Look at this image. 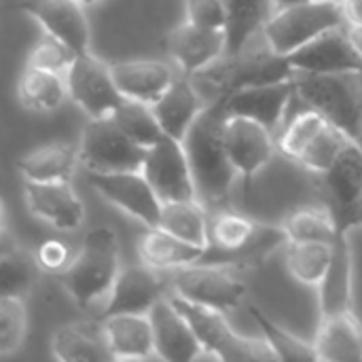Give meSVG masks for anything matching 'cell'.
<instances>
[{
    "label": "cell",
    "instance_id": "1",
    "mask_svg": "<svg viewBox=\"0 0 362 362\" xmlns=\"http://www.w3.org/2000/svg\"><path fill=\"white\" fill-rule=\"evenodd\" d=\"M225 98L210 102L182 138L191 165L197 197L204 204H223L238 178V170L229 159L225 144Z\"/></svg>",
    "mask_w": 362,
    "mask_h": 362
},
{
    "label": "cell",
    "instance_id": "2",
    "mask_svg": "<svg viewBox=\"0 0 362 362\" xmlns=\"http://www.w3.org/2000/svg\"><path fill=\"white\" fill-rule=\"evenodd\" d=\"M295 76L286 55L276 53L274 49H255L240 51L235 55H225L202 72L193 74V83L208 98V104L218 98H229L240 89L280 83Z\"/></svg>",
    "mask_w": 362,
    "mask_h": 362
},
{
    "label": "cell",
    "instance_id": "3",
    "mask_svg": "<svg viewBox=\"0 0 362 362\" xmlns=\"http://www.w3.org/2000/svg\"><path fill=\"white\" fill-rule=\"evenodd\" d=\"M295 87L303 106L318 110L362 148V89L356 72H295Z\"/></svg>",
    "mask_w": 362,
    "mask_h": 362
},
{
    "label": "cell",
    "instance_id": "4",
    "mask_svg": "<svg viewBox=\"0 0 362 362\" xmlns=\"http://www.w3.org/2000/svg\"><path fill=\"white\" fill-rule=\"evenodd\" d=\"M119 272L117 233L110 227H98L87 233L81 250L62 272V282L81 308H89L110 293Z\"/></svg>",
    "mask_w": 362,
    "mask_h": 362
},
{
    "label": "cell",
    "instance_id": "5",
    "mask_svg": "<svg viewBox=\"0 0 362 362\" xmlns=\"http://www.w3.org/2000/svg\"><path fill=\"white\" fill-rule=\"evenodd\" d=\"M176 308L189 318L204 346V358L216 361H276L267 341L238 335L225 320V312L197 305L180 295H170Z\"/></svg>",
    "mask_w": 362,
    "mask_h": 362
},
{
    "label": "cell",
    "instance_id": "6",
    "mask_svg": "<svg viewBox=\"0 0 362 362\" xmlns=\"http://www.w3.org/2000/svg\"><path fill=\"white\" fill-rule=\"evenodd\" d=\"M344 6L329 0H310L305 4L274 11L263 28L265 45L280 55H291L320 34L346 25Z\"/></svg>",
    "mask_w": 362,
    "mask_h": 362
},
{
    "label": "cell",
    "instance_id": "7",
    "mask_svg": "<svg viewBox=\"0 0 362 362\" xmlns=\"http://www.w3.org/2000/svg\"><path fill=\"white\" fill-rule=\"evenodd\" d=\"M81 163L89 172L110 174V172H129L142 170L148 148L134 142L112 117L89 119L81 142Z\"/></svg>",
    "mask_w": 362,
    "mask_h": 362
},
{
    "label": "cell",
    "instance_id": "8",
    "mask_svg": "<svg viewBox=\"0 0 362 362\" xmlns=\"http://www.w3.org/2000/svg\"><path fill=\"white\" fill-rule=\"evenodd\" d=\"M170 288L174 295L218 312L240 308L246 297V284L233 276V269L202 263L172 269Z\"/></svg>",
    "mask_w": 362,
    "mask_h": 362
},
{
    "label": "cell",
    "instance_id": "9",
    "mask_svg": "<svg viewBox=\"0 0 362 362\" xmlns=\"http://www.w3.org/2000/svg\"><path fill=\"white\" fill-rule=\"evenodd\" d=\"M66 81L68 95L89 119L110 117L125 100L115 83L112 66L93 57L89 51L74 57Z\"/></svg>",
    "mask_w": 362,
    "mask_h": 362
},
{
    "label": "cell",
    "instance_id": "10",
    "mask_svg": "<svg viewBox=\"0 0 362 362\" xmlns=\"http://www.w3.org/2000/svg\"><path fill=\"white\" fill-rule=\"evenodd\" d=\"M89 185L112 206L138 218L144 227H157L163 202L142 170L129 172H89Z\"/></svg>",
    "mask_w": 362,
    "mask_h": 362
},
{
    "label": "cell",
    "instance_id": "11",
    "mask_svg": "<svg viewBox=\"0 0 362 362\" xmlns=\"http://www.w3.org/2000/svg\"><path fill=\"white\" fill-rule=\"evenodd\" d=\"M322 176L327 208L331 210L337 233H348L358 227V206L362 195V148L350 144L339 159Z\"/></svg>",
    "mask_w": 362,
    "mask_h": 362
},
{
    "label": "cell",
    "instance_id": "12",
    "mask_svg": "<svg viewBox=\"0 0 362 362\" xmlns=\"http://www.w3.org/2000/svg\"><path fill=\"white\" fill-rule=\"evenodd\" d=\"M142 172L157 191L161 202L197 197L187 151L180 140L168 134L148 148Z\"/></svg>",
    "mask_w": 362,
    "mask_h": 362
},
{
    "label": "cell",
    "instance_id": "13",
    "mask_svg": "<svg viewBox=\"0 0 362 362\" xmlns=\"http://www.w3.org/2000/svg\"><path fill=\"white\" fill-rule=\"evenodd\" d=\"M225 144L231 163L244 178L246 187H250L252 178L272 161L278 142L274 140V132H269L265 125L246 117L227 115Z\"/></svg>",
    "mask_w": 362,
    "mask_h": 362
},
{
    "label": "cell",
    "instance_id": "14",
    "mask_svg": "<svg viewBox=\"0 0 362 362\" xmlns=\"http://www.w3.org/2000/svg\"><path fill=\"white\" fill-rule=\"evenodd\" d=\"M170 280L159 276V269L151 265H134L119 272L108 301L104 305L102 318L117 314H148L157 301L168 297Z\"/></svg>",
    "mask_w": 362,
    "mask_h": 362
},
{
    "label": "cell",
    "instance_id": "15",
    "mask_svg": "<svg viewBox=\"0 0 362 362\" xmlns=\"http://www.w3.org/2000/svg\"><path fill=\"white\" fill-rule=\"evenodd\" d=\"M286 57L295 72L344 74L358 72L362 68V57L348 38V23L320 34Z\"/></svg>",
    "mask_w": 362,
    "mask_h": 362
},
{
    "label": "cell",
    "instance_id": "16",
    "mask_svg": "<svg viewBox=\"0 0 362 362\" xmlns=\"http://www.w3.org/2000/svg\"><path fill=\"white\" fill-rule=\"evenodd\" d=\"M155 333V356L172 362L204 358V346L195 335L189 318L176 308L172 297H163L148 312Z\"/></svg>",
    "mask_w": 362,
    "mask_h": 362
},
{
    "label": "cell",
    "instance_id": "17",
    "mask_svg": "<svg viewBox=\"0 0 362 362\" xmlns=\"http://www.w3.org/2000/svg\"><path fill=\"white\" fill-rule=\"evenodd\" d=\"M297 95L295 76L280 83H267L257 87H246L225 98V110L229 117H246L269 132H276L288 110V104Z\"/></svg>",
    "mask_w": 362,
    "mask_h": 362
},
{
    "label": "cell",
    "instance_id": "18",
    "mask_svg": "<svg viewBox=\"0 0 362 362\" xmlns=\"http://www.w3.org/2000/svg\"><path fill=\"white\" fill-rule=\"evenodd\" d=\"M168 51L180 72L193 76L227 55V36L225 30L202 28L185 19L168 36Z\"/></svg>",
    "mask_w": 362,
    "mask_h": 362
},
{
    "label": "cell",
    "instance_id": "19",
    "mask_svg": "<svg viewBox=\"0 0 362 362\" xmlns=\"http://www.w3.org/2000/svg\"><path fill=\"white\" fill-rule=\"evenodd\" d=\"M25 202L34 216L57 231H74L85 221V206L70 180L30 182L25 180Z\"/></svg>",
    "mask_w": 362,
    "mask_h": 362
},
{
    "label": "cell",
    "instance_id": "20",
    "mask_svg": "<svg viewBox=\"0 0 362 362\" xmlns=\"http://www.w3.org/2000/svg\"><path fill=\"white\" fill-rule=\"evenodd\" d=\"M17 6L36 19L47 34L66 42L72 51H87L89 23L85 17V6L76 0H21Z\"/></svg>",
    "mask_w": 362,
    "mask_h": 362
},
{
    "label": "cell",
    "instance_id": "21",
    "mask_svg": "<svg viewBox=\"0 0 362 362\" xmlns=\"http://www.w3.org/2000/svg\"><path fill=\"white\" fill-rule=\"evenodd\" d=\"M151 106L163 132L182 142V138L197 121L202 110L208 106V102L204 100L202 91L197 89L191 76L178 74L176 81L163 91V95L155 100Z\"/></svg>",
    "mask_w": 362,
    "mask_h": 362
},
{
    "label": "cell",
    "instance_id": "22",
    "mask_svg": "<svg viewBox=\"0 0 362 362\" xmlns=\"http://www.w3.org/2000/svg\"><path fill=\"white\" fill-rule=\"evenodd\" d=\"M112 66V76L127 100H138L144 104H153L163 95V91L176 81V72L168 62L159 59H132L117 62Z\"/></svg>",
    "mask_w": 362,
    "mask_h": 362
},
{
    "label": "cell",
    "instance_id": "23",
    "mask_svg": "<svg viewBox=\"0 0 362 362\" xmlns=\"http://www.w3.org/2000/svg\"><path fill=\"white\" fill-rule=\"evenodd\" d=\"M51 350L62 362L115 361L102 320H81L57 327L51 339Z\"/></svg>",
    "mask_w": 362,
    "mask_h": 362
},
{
    "label": "cell",
    "instance_id": "24",
    "mask_svg": "<svg viewBox=\"0 0 362 362\" xmlns=\"http://www.w3.org/2000/svg\"><path fill=\"white\" fill-rule=\"evenodd\" d=\"M115 361H146L155 352V333L148 314H117L100 318Z\"/></svg>",
    "mask_w": 362,
    "mask_h": 362
},
{
    "label": "cell",
    "instance_id": "25",
    "mask_svg": "<svg viewBox=\"0 0 362 362\" xmlns=\"http://www.w3.org/2000/svg\"><path fill=\"white\" fill-rule=\"evenodd\" d=\"M320 318L352 310V250L350 235L337 233L333 242L331 265L318 284Z\"/></svg>",
    "mask_w": 362,
    "mask_h": 362
},
{
    "label": "cell",
    "instance_id": "26",
    "mask_svg": "<svg viewBox=\"0 0 362 362\" xmlns=\"http://www.w3.org/2000/svg\"><path fill=\"white\" fill-rule=\"evenodd\" d=\"M314 346L318 361L361 362L362 322L352 310L320 318V329Z\"/></svg>",
    "mask_w": 362,
    "mask_h": 362
},
{
    "label": "cell",
    "instance_id": "27",
    "mask_svg": "<svg viewBox=\"0 0 362 362\" xmlns=\"http://www.w3.org/2000/svg\"><path fill=\"white\" fill-rule=\"evenodd\" d=\"M206 246L191 244L161 227H146L138 242V255L142 263L159 269V272H172L187 265H195Z\"/></svg>",
    "mask_w": 362,
    "mask_h": 362
},
{
    "label": "cell",
    "instance_id": "28",
    "mask_svg": "<svg viewBox=\"0 0 362 362\" xmlns=\"http://www.w3.org/2000/svg\"><path fill=\"white\" fill-rule=\"evenodd\" d=\"M78 161H81L78 146L68 142H51L25 153L17 161V168L23 180L57 182V180H70Z\"/></svg>",
    "mask_w": 362,
    "mask_h": 362
},
{
    "label": "cell",
    "instance_id": "29",
    "mask_svg": "<svg viewBox=\"0 0 362 362\" xmlns=\"http://www.w3.org/2000/svg\"><path fill=\"white\" fill-rule=\"evenodd\" d=\"M17 95L25 108L34 112H51L59 108L68 95L66 74L25 66L17 85Z\"/></svg>",
    "mask_w": 362,
    "mask_h": 362
},
{
    "label": "cell",
    "instance_id": "30",
    "mask_svg": "<svg viewBox=\"0 0 362 362\" xmlns=\"http://www.w3.org/2000/svg\"><path fill=\"white\" fill-rule=\"evenodd\" d=\"M227 4V55L244 51L257 32H263L274 13L272 0H225Z\"/></svg>",
    "mask_w": 362,
    "mask_h": 362
},
{
    "label": "cell",
    "instance_id": "31",
    "mask_svg": "<svg viewBox=\"0 0 362 362\" xmlns=\"http://www.w3.org/2000/svg\"><path fill=\"white\" fill-rule=\"evenodd\" d=\"M208 225H210V216L206 212V206L199 197H195V199L163 202L157 227H161L191 244L208 246L210 244Z\"/></svg>",
    "mask_w": 362,
    "mask_h": 362
},
{
    "label": "cell",
    "instance_id": "32",
    "mask_svg": "<svg viewBox=\"0 0 362 362\" xmlns=\"http://www.w3.org/2000/svg\"><path fill=\"white\" fill-rule=\"evenodd\" d=\"M333 244L329 242H288L286 269L291 276L308 286H318L331 265Z\"/></svg>",
    "mask_w": 362,
    "mask_h": 362
},
{
    "label": "cell",
    "instance_id": "33",
    "mask_svg": "<svg viewBox=\"0 0 362 362\" xmlns=\"http://www.w3.org/2000/svg\"><path fill=\"white\" fill-rule=\"evenodd\" d=\"M250 318L257 322V327L261 331V337L272 348L276 361H318V354H316V346L314 344H308V341L299 339L297 335H293V333L284 331L282 327H278L261 308L252 305L250 308Z\"/></svg>",
    "mask_w": 362,
    "mask_h": 362
},
{
    "label": "cell",
    "instance_id": "34",
    "mask_svg": "<svg viewBox=\"0 0 362 362\" xmlns=\"http://www.w3.org/2000/svg\"><path fill=\"white\" fill-rule=\"evenodd\" d=\"M282 229L288 235V242H329L337 238V225L329 208L305 206L286 216Z\"/></svg>",
    "mask_w": 362,
    "mask_h": 362
},
{
    "label": "cell",
    "instance_id": "35",
    "mask_svg": "<svg viewBox=\"0 0 362 362\" xmlns=\"http://www.w3.org/2000/svg\"><path fill=\"white\" fill-rule=\"evenodd\" d=\"M110 117L134 142L142 144L144 148H151L165 136L151 104L125 98L123 104Z\"/></svg>",
    "mask_w": 362,
    "mask_h": 362
},
{
    "label": "cell",
    "instance_id": "36",
    "mask_svg": "<svg viewBox=\"0 0 362 362\" xmlns=\"http://www.w3.org/2000/svg\"><path fill=\"white\" fill-rule=\"evenodd\" d=\"M38 272H42L36 263V257L21 248L2 250L0 263V291L2 295L23 297L36 282Z\"/></svg>",
    "mask_w": 362,
    "mask_h": 362
},
{
    "label": "cell",
    "instance_id": "37",
    "mask_svg": "<svg viewBox=\"0 0 362 362\" xmlns=\"http://www.w3.org/2000/svg\"><path fill=\"white\" fill-rule=\"evenodd\" d=\"M257 229H259V223H255L252 218L244 214L229 212V210L216 212L210 216V225H208L210 244L208 246L216 250H238L252 240Z\"/></svg>",
    "mask_w": 362,
    "mask_h": 362
},
{
    "label": "cell",
    "instance_id": "38",
    "mask_svg": "<svg viewBox=\"0 0 362 362\" xmlns=\"http://www.w3.org/2000/svg\"><path fill=\"white\" fill-rule=\"evenodd\" d=\"M350 144H354V142L341 129H337L335 125L329 123L295 161H299L303 168H308L310 172L320 176V174H325L327 170L333 168V163L339 159V155Z\"/></svg>",
    "mask_w": 362,
    "mask_h": 362
},
{
    "label": "cell",
    "instance_id": "39",
    "mask_svg": "<svg viewBox=\"0 0 362 362\" xmlns=\"http://www.w3.org/2000/svg\"><path fill=\"white\" fill-rule=\"evenodd\" d=\"M327 125H329V121L318 110L305 106L301 112H297L288 121V125L282 129V134L276 142L286 157L297 159Z\"/></svg>",
    "mask_w": 362,
    "mask_h": 362
},
{
    "label": "cell",
    "instance_id": "40",
    "mask_svg": "<svg viewBox=\"0 0 362 362\" xmlns=\"http://www.w3.org/2000/svg\"><path fill=\"white\" fill-rule=\"evenodd\" d=\"M28 333V308L23 297H0V356L15 354Z\"/></svg>",
    "mask_w": 362,
    "mask_h": 362
},
{
    "label": "cell",
    "instance_id": "41",
    "mask_svg": "<svg viewBox=\"0 0 362 362\" xmlns=\"http://www.w3.org/2000/svg\"><path fill=\"white\" fill-rule=\"evenodd\" d=\"M76 55L78 53L72 51L66 42H62L59 38H55V36L45 32V36L32 47V51L28 55V66L45 68V70H53V72L66 74Z\"/></svg>",
    "mask_w": 362,
    "mask_h": 362
},
{
    "label": "cell",
    "instance_id": "42",
    "mask_svg": "<svg viewBox=\"0 0 362 362\" xmlns=\"http://www.w3.org/2000/svg\"><path fill=\"white\" fill-rule=\"evenodd\" d=\"M185 17L202 28L225 30L227 4L225 0H185Z\"/></svg>",
    "mask_w": 362,
    "mask_h": 362
},
{
    "label": "cell",
    "instance_id": "43",
    "mask_svg": "<svg viewBox=\"0 0 362 362\" xmlns=\"http://www.w3.org/2000/svg\"><path fill=\"white\" fill-rule=\"evenodd\" d=\"M34 257H36V263L42 272H49V274H62L70 263H72V255H70V248L59 242V240H45L36 246L34 250Z\"/></svg>",
    "mask_w": 362,
    "mask_h": 362
},
{
    "label": "cell",
    "instance_id": "44",
    "mask_svg": "<svg viewBox=\"0 0 362 362\" xmlns=\"http://www.w3.org/2000/svg\"><path fill=\"white\" fill-rule=\"evenodd\" d=\"M344 15L350 25H362V0H348L344 4Z\"/></svg>",
    "mask_w": 362,
    "mask_h": 362
},
{
    "label": "cell",
    "instance_id": "45",
    "mask_svg": "<svg viewBox=\"0 0 362 362\" xmlns=\"http://www.w3.org/2000/svg\"><path fill=\"white\" fill-rule=\"evenodd\" d=\"M348 38H350L352 47L356 49V53L362 57V25H350L348 23Z\"/></svg>",
    "mask_w": 362,
    "mask_h": 362
},
{
    "label": "cell",
    "instance_id": "46",
    "mask_svg": "<svg viewBox=\"0 0 362 362\" xmlns=\"http://www.w3.org/2000/svg\"><path fill=\"white\" fill-rule=\"evenodd\" d=\"M310 0H272V8L274 11H282V8H288V6H297V4H305Z\"/></svg>",
    "mask_w": 362,
    "mask_h": 362
},
{
    "label": "cell",
    "instance_id": "47",
    "mask_svg": "<svg viewBox=\"0 0 362 362\" xmlns=\"http://www.w3.org/2000/svg\"><path fill=\"white\" fill-rule=\"evenodd\" d=\"M76 2H78L81 6L87 8V6H98V4H102V2H106V0H76Z\"/></svg>",
    "mask_w": 362,
    "mask_h": 362
},
{
    "label": "cell",
    "instance_id": "48",
    "mask_svg": "<svg viewBox=\"0 0 362 362\" xmlns=\"http://www.w3.org/2000/svg\"><path fill=\"white\" fill-rule=\"evenodd\" d=\"M358 227H362V195H361V206H358Z\"/></svg>",
    "mask_w": 362,
    "mask_h": 362
},
{
    "label": "cell",
    "instance_id": "49",
    "mask_svg": "<svg viewBox=\"0 0 362 362\" xmlns=\"http://www.w3.org/2000/svg\"><path fill=\"white\" fill-rule=\"evenodd\" d=\"M329 2H335V4H339V6H344V4H346L348 0H329Z\"/></svg>",
    "mask_w": 362,
    "mask_h": 362
},
{
    "label": "cell",
    "instance_id": "50",
    "mask_svg": "<svg viewBox=\"0 0 362 362\" xmlns=\"http://www.w3.org/2000/svg\"><path fill=\"white\" fill-rule=\"evenodd\" d=\"M356 76H358V83H361V89H362V68L356 72Z\"/></svg>",
    "mask_w": 362,
    "mask_h": 362
}]
</instances>
